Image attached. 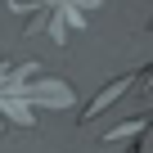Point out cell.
<instances>
[{
    "mask_svg": "<svg viewBox=\"0 0 153 153\" xmlns=\"http://www.w3.org/2000/svg\"><path fill=\"white\" fill-rule=\"evenodd\" d=\"M140 81H144V68H135V72L117 76V81H108V86H104V90H99V95H95V99H90V104L81 108V122H95V117H99L104 108H113V104H117V99H122V95H126L131 86H140Z\"/></svg>",
    "mask_w": 153,
    "mask_h": 153,
    "instance_id": "obj_1",
    "label": "cell"
},
{
    "mask_svg": "<svg viewBox=\"0 0 153 153\" xmlns=\"http://www.w3.org/2000/svg\"><path fill=\"white\" fill-rule=\"evenodd\" d=\"M131 153H135V149H131Z\"/></svg>",
    "mask_w": 153,
    "mask_h": 153,
    "instance_id": "obj_3",
    "label": "cell"
},
{
    "mask_svg": "<svg viewBox=\"0 0 153 153\" xmlns=\"http://www.w3.org/2000/svg\"><path fill=\"white\" fill-rule=\"evenodd\" d=\"M144 126H149V117H131V122H122V126H113V131H108L104 140H108V144H117V140H135V135H140Z\"/></svg>",
    "mask_w": 153,
    "mask_h": 153,
    "instance_id": "obj_2",
    "label": "cell"
}]
</instances>
